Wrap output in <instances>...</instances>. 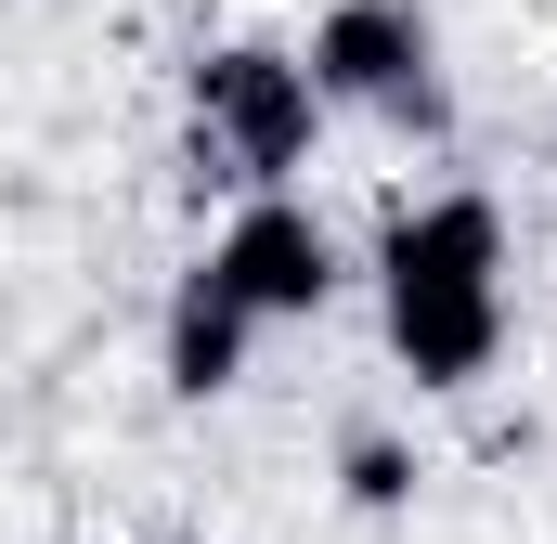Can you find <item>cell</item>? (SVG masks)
<instances>
[{
    "instance_id": "6da1fadb",
    "label": "cell",
    "mask_w": 557,
    "mask_h": 544,
    "mask_svg": "<svg viewBox=\"0 0 557 544\" xmlns=\"http://www.w3.org/2000/svg\"><path fill=\"white\" fill-rule=\"evenodd\" d=\"M376 298H389V350L416 390H467L506 350V221L480 195H428L376 247Z\"/></svg>"
},
{
    "instance_id": "7a4b0ae2",
    "label": "cell",
    "mask_w": 557,
    "mask_h": 544,
    "mask_svg": "<svg viewBox=\"0 0 557 544\" xmlns=\"http://www.w3.org/2000/svg\"><path fill=\"white\" fill-rule=\"evenodd\" d=\"M311 65L298 52H260V39H234V52H208L195 65V104H182V156H195V182L208 195H285V169L311 156Z\"/></svg>"
},
{
    "instance_id": "3957f363",
    "label": "cell",
    "mask_w": 557,
    "mask_h": 544,
    "mask_svg": "<svg viewBox=\"0 0 557 544\" xmlns=\"http://www.w3.org/2000/svg\"><path fill=\"white\" fill-rule=\"evenodd\" d=\"M311 91L363 104V118H403V131H441V39H428V13L416 0H337L311 26Z\"/></svg>"
},
{
    "instance_id": "277c9868",
    "label": "cell",
    "mask_w": 557,
    "mask_h": 544,
    "mask_svg": "<svg viewBox=\"0 0 557 544\" xmlns=\"http://www.w3.org/2000/svg\"><path fill=\"white\" fill-rule=\"evenodd\" d=\"M208 272L234 285V311H247V324H298V311H324V298H337V247H324V221H311L298 195H247V208H234V234L208 247Z\"/></svg>"
},
{
    "instance_id": "5b68a950",
    "label": "cell",
    "mask_w": 557,
    "mask_h": 544,
    "mask_svg": "<svg viewBox=\"0 0 557 544\" xmlns=\"http://www.w3.org/2000/svg\"><path fill=\"white\" fill-rule=\"evenodd\" d=\"M247 337H260V324L234 311V285L195 260V285L169 298V390H182V403H221V390L247 376Z\"/></svg>"
},
{
    "instance_id": "8992f818",
    "label": "cell",
    "mask_w": 557,
    "mask_h": 544,
    "mask_svg": "<svg viewBox=\"0 0 557 544\" xmlns=\"http://www.w3.org/2000/svg\"><path fill=\"white\" fill-rule=\"evenodd\" d=\"M416 493V454L403 441H350V506H403Z\"/></svg>"
}]
</instances>
